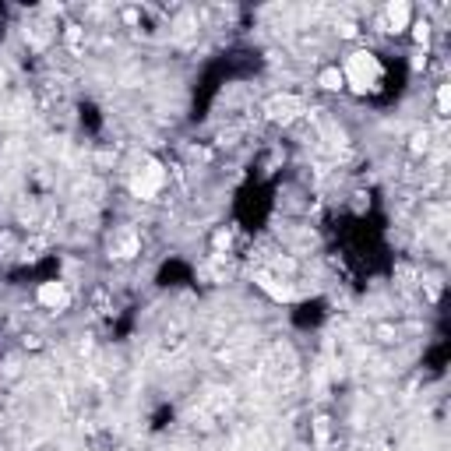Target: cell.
<instances>
[{
  "label": "cell",
  "instance_id": "obj_1",
  "mask_svg": "<svg viewBox=\"0 0 451 451\" xmlns=\"http://www.w3.org/2000/svg\"><path fill=\"white\" fill-rule=\"evenodd\" d=\"M381 60H377V53H370V50H357V53H349L346 57V64H342V78H346V85H353L357 92H366L377 78H381Z\"/></svg>",
  "mask_w": 451,
  "mask_h": 451
},
{
  "label": "cell",
  "instance_id": "obj_2",
  "mask_svg": "<svg viewBox=\"0 0 451 451\" xmlns=\"http://www.w3.org/2000/svg\"><path fill=\"white\" fill-rule=\"evenodd\" d=\"M166 170H163V163H156V159H148L134 177H131V190H134V197H141V201H156L159 197V190L166 187Z\"/></svg>",
  "mask_w": 451,
  "mask_h": 451
},
{
  "label": "cell",
  "instance_id": "obj_3",
  "mask_svg": "<svg viewBox=\"0 0 451 451\" xmlns=\"http://www.w3.org/2000/svg\"><path fill=\"white\" fill-rule=\"evenodd\" d=\"M36 303L46 307V310H53V314H64V310L71 307V289H67V282H60V278H46V282H39V289H36Z\"/></svg>",
  "mask_w": 451,
  "mask_h": 451
},
{
  "label": "cell",
  "instance_id": "obj_4",
  "mask_svg": "<svg viewBox=\"0 0 451 451\" xmlns=\"http://www.w3.org/2000/svg\"><path fill=\"white\" fill-rule=\"evenodd\" d=\"M409 25H413V4L395 0V4L384 7V18H381V28H384V32L402 36V32H409Z\"/></svg>",
  "mask_w": 451,
  "mask_h": 451
},
{
  "label": "cell",
  "instance_id": "obj_5",
  "mask_svg": "<svg viewBox=\"0 0 451 451\" xmlns=\"http://www.w3.org/2000/svg\"><path fill=\"white\" fill-rule=\"evenodd\" d=\"M300 109H303V102H300L296 95H275V99L265 102V113H268L271 120H282V124L296 120V116H300Z\"/></svg>",
  "mask_w": 451,
  "mask_h": 451
},
{
  "label": "cell",
  "instance_id": "obj_6",
  "mask_svg": "<svg viewBox=\"0 0 451 451\" xmlns=\"http://www.w3.org/2000/svg\"><path fill=\"white\" fill-rule=\"evenodd\" d=\"M113 254H116L120 261H131V258H138V254H141V237H138L134 229H124V233L113 240Z\"/></svg>",
  "mask_w": 451,
  "mask_h": 451
},
{
  "label": "cell",
  "instance_id": "obj_7",
  "mask_svg": "<svg viewBox=\"0 0 451 451\" xmlns=\"http://www.w3.org/2000/svg\"><path fill=\"white\" fill-rule=\"evenodd\" d=\"M317 89L321 92H342L346 89V78H342V67L339 64H328L317 71Z\"/></svg>",
  "mask_w": 451,
  "mask_h": 451
},
{
  "label": "cell",
  "instance_id": "obj_8",
  "mask_svg": "<svg viewBox=\"0 0 451 451\" xmlns=\"http://www.w3.org/2000/svg\"><path fill=\"white\" fill-rule=\"evenodd\" d=\"M434 106H438V116H448V109H451V85H448V82H441V85H438Z\"/></svg>",
  "mask_w": 451,
  "mask_h": 451
},
{
  "label": "cell",
  "instance_id": "obj_9",
  "mask_svg": "<svg viewBox=\"0 0 451 451\" xmlns=\"http://www.w3.org/2000/svg\"><path fill=\"white\" fill-rule=\"evenodd\" d=\"M413 152H416V156H420V152H423V156L430 152V134H427V131H416V134H413Z\"/></svg>",
  "mask_w": 451,
  "mask_h": 451
},
{
  "label": "cell",
  "instance_id": "obj_10",
  "mask_svg": "<svg viewBox=\"0 0 451 451\" xmlns=\"http://www.w3.org/2000/svg\"><path fill=\"white\" fill-rule=\"evenodd\" d=\"M43 342H39V335H25V349H39Z\"/></svg>",
  "mask_w": 451,
  "mask_h": 451
}]
</instances>
